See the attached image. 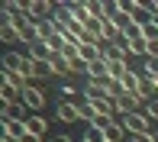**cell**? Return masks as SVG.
<instances>
[{
  "instance_id": "14",
  "label": "cell",
  "mask_w": 158,
  "mask_h": 142,
  "mask_svg": "<svg viewBox=\"0 0 158 142\" xmlns=\"http://www.w3.org/2000/svg\"><path fill=\"white\" fill-rule=\"evenodd\" d=\"M3 119H23V100L3 103Z\"/></svg>"
},
{
  "instance_id": "16",
  "label": "cell",
  "mask_w": 158,
  "mask_h": 142,
  "mask_svg": "<svg viewBox=\"0 0 158 142\" xmlns=\"http://www.w3.org/2000/svg\"><path fill=\"white\" fill-rule=\"evenodd\" d=\"M35 74H39V77H55V68H52V55H48V58H42V61H35Z\"/></svg>"
},
{
  "instance_id": "18",
  "label": "cell",
  "mask_w": 158,
  "mask_h": 142,
  "mask_svg": "<svg viewBox=\"0 0 158 142\" xmlns=\"http://www.w3.org/2000/svg\"><path fill=\"white\" fill-rule=\"evenodd\" d=\"M106 94H110L113 100H119V97H126V90H123V84H119L116 77H110V81H106Z\"/></svg>"
},
{
  "instance_id": "1",
  "label": "cell",
  "mask_w": 158,
  "mask_h": 142,
  "mask_svg": "<svg viewBox=\"0 0 158 142\" xmlns=\"http://www.w3.org/2000/svg\"><path fill=\"white\" fill-rule=\"evenodd\" d=\"M119 123L126 126V132H129V136H142V132H155V129H152V119H148L145 113H126V116L119 119Z\"/></svg>"
},
{
  "instance_id": "27",
  "label": "cell",
  "mask_w": 158,
  "mask_h": 142,
  "mask_svg": "<svg viewBox=\"0 0 158 142\" xmlns=\"http://www.w3.org/2000/svg\"><path fill=\"white\" fill-rule=\"evenodd\" d=\"M152 142H158V129H155V132H152Z\"/></svg>"
},
{
  "instance_id": "5",
  "label": "cell",
  "mask_w": 158,
  "mask_h": 142,
  "mask_svg": "<svg viewBox=\"0 0 158 142\" xmlns=\"http://www.w3.org/2000/svg\"><path fill=\"white\" fill-rule=\"evenodd\" d=\"M74 103V110H77V119H84V123H94L97 119V110H94V103L84 97V100H71Z\"/></svg>"
},
{
  "instance_id": "25",
  "label": "cell",
  "mask_w": 158,
  "mask_h": 142,
  "mask_svg": "<svg viewBox=\"0 0 158 142\" xmlns=\"http://www.w3.org/2000/svg\"><path fill=\"white\" fill-rule=\"evenodd\" d=\"M19 142H42V139H39V136H32V132H26V136L19 139Z\"/></svg>"
},
{
  "instance_id": "7",
  "label": "cell",
  "mask_w": 158,
  "mask_h": 142,
  "mask_svg": "<svg viewBox=\"0 0 158 142\" xmlns=\"http://www.w3.org/2000/svg\"><path fill=\"white\" fill-rule=\"evenodd\" d=\"M0 39L10 45V42H19V32H16V26H13V19L10 16H3L0 19Z\"/></svg>"
},
{
  "instance_id": "29",
  "label": "cell",
  "mask_w": 158,
  "mask_h": 142,
  "mask_svg": "<svg viewBox=\"0 0 158 142\" xmlns=\"http://www.w3.org/2000/svg\"><path fill=\"white\" fill-rule=\"evenodd\" d=\"M155 23H158V19H155Z\"/></svg>"
},
{
  "instance_id": "9",
  "label": "cell",
  "mask_w": 158,
  "mask_h": 142,
  "mask_svg": "<svg viewBox=\"0 0 158 142\" xmlns=\"http://www.w3.org/2000/svg\"><path fill=\"white\" fill-rule=\"evenodd\" d=\"M55 113H58L61 123H74V119H77V110H74V103H71V100H61L58 106H55Z\"/></svg>"
},
{
  "instance_id": "26",
  "label": "cell",
  "mask_w": 158,
  "mask_h": 142,
  "mask_svg": "<svg viewBox=\"0 0 158 142\" xmlns=\"http://www.w3.org/2000/svg\"><path fill=\"white\" fill-rule=\"evenodd\" d=\"M0 142H19V139H13V136H0Z\"/></svg>"
},
{
  "instance_id": "13",
  "label": "cell",
  "mask_w": 158,
  "mask_h": 142,
  "mask_svg": "<svg viewBox=\"0 0 158 142\" xmlns=\"http://www.w3.org/2000/svg\"><path fill=\"white\" fill-rule=\"evenodd\" d=\"M113 23H116V29H119V32L126 36V32H129V29L135 26V19L129 16V13H116V16H113Z\"/></svg>"
},
{
  "instance_id": "19",
  "label": "cell",
  "mask_w": 158,
  "mask_h": 142,
  "mask_svg": "<svg viewBox=\"0 0 158 142\" xmlns=\"http://www.w3.org/2000/svg\"><path fill=\"white\" fill-rule=\"evenodd\" d=\"M113 123H119V119H113V116H97L94 123H90V129H97V132H106Z\"/></svg>"
},
{
  "instance_id": "30",
  "label": "cell",
  "mask_w": 158,
  "mask_h": 142,
  "mask_svg": "<svg viewBox=\"0 0 158 142\" xmlns=\"http://www.w3.org/2000/svg\"><path fill=\"white\" fill-rule=\"evenodd\" d=\"M103 142H106V139H103Z\"/></svg>"
},
{
  "instance_id": "3",
  "label": "cell",
  "mask_w": 158,
  "mask_h": 142,
  "mask_svg": "<svg viewBox=\"0 0 158 142\" xmlns=\"http://www.w3.org/2000/svg\"><path fill=\"white\" fill-rule=\"evenodd\" d=\"M29 132L26 119H3V136H13V139H23Z\"/></svg>"
},
{
  "instance_id": "4",
  "label": "cell",
  "mask_w": 158,
  "mask_h": 142,
  "mask_svg": "<svg viewBox=\"0 0 158 142\" xmlns=\"http://www.w3.org/2000/svg\"><path fill=\"white\" fill-rule=\"evenodd\" d=\"M119 84H123V90L126 94H139V84H142V71H132L129 68L123 77H119Z\"/></svg>"
},
{
  "instance_id": "6",
  "label": "cell",
  "mask_w": 158,
  "mask_h": 142,
  "mask_svg": "<svg viewBox=\"0 0 158 142\" xmlns=\"http://www.w3.org/2000/svg\"><path fill=\"white\" fill-rule=\"evenodd\" d=\"M84 97H87V100H106V84L103 81H87L84 84Z\"/></svg>"
},
{
  "instance_id": "20",
  "label": "cell",
  "mask_w": 158,
  "mask_h": 142,
  "mask_svg": "<svg viewBox=\"0 0 158 142\" xmlns=\"http://www.w3.org/2000/svg\"><path fill=\"white\" fill-rule=\"evenodd\" d=\"M142 113H145V116H148V119L155 123V119H158V97H152V100L145 103V110H142Z\"/></svg>"
},
{
  "instance_id": "22",
  "label": "cell",
  "mask_w": 158,
  "mask_h": 142,
  "mask_svg": "<svg viewBox=\"0 0 158 142\" xmlns=\"http://www.w3.org/2000/svg\"><path fill=\"white\" fill-rule=\"evenodd\" d=\"M61 100H74V87L71 84H61Z\"/></svg>"
},
{
  "instance_id": "23",
  "label": "cell",
  "mask_w": 158,
  "mask_h": 142,
  "mask_svg": "<svg viewBox=\"0 0 158 142\" xmlns=\"http://www.w3.org/2000/svg\"><path fill=\"white\" fill-rule=\"evenodd\" d=\"M129 142H152V132H142V136H129Z\"/></svg>"
},
{
  "instance_id": "11",
  "label": "cell",
  "mask_w": 158,
  "mask_h": 142,
  "mask_svg": "<svg viewBox=\"0 0 158 142\" xmlns=\"http://www.w3.org/2000/svg\"><path fill=\"white\" fill-rule=\"evenodd\" d=\"M126 136H129V132H126V126H123V123H113L110 129L103 132V139H106V142H123Z\"/></svg>"
},
{
  "instance_id": "17",
  "label": "cell",
  "mask_w": 158,
  "mask_h": 142,
  "mask_svg": "<svg viewBox=\"0 0 158 142\" xmlns=\"http://www.w3.org/2000/svg\"><path fill=\"white\" fill-rule=\"evenodd\" d=\"M142 39L145 42H158V23L155 19H148V23L142 26Z\"/></svg>"
},
{
  "instance_id": "8",
  "label": "cell",
  "mask_w": 158,
  "mask_h": 142,
  "mask_svg": "<svg viewBox=\"0 0 158 142\" xmlns=\"http://www.w3.org/2000/svg\"><path fill=\"white\" fill-rule=\"evenodd\" d=\"M26 126H29V132L32 136H45V129H48V123H45V116H39V113H32V116H26Z\"/></svg>"
},
{
  "instance_id": "12",
  "label": "cell",
  "mask_w": 158,
  "mask_h": 142,
  "mask_svg": "<svg viewBox=\"0 0 158 142\" xmlns=\"http://www.w3.org/2000/svg\"><path fill=\"white\" fill-rule=\"evenodd\" d=\"M52 68H55V77L71 74V65H68V58H64V55H52Z\"/></svg>"
},
{
  "instance_id": "15",
  "label": "cell",
  "mask_w": 158,
  "mask_h": 142,
  "mask_svg": "<svg viewBox=\"0 0 158 142\" xmlns=\"http://www.w3.org/2000/svg\"><path fill=\"white\" fill-rule=\"evenodd\" d=\"M129 52H132V55H142V58H148V42L142 39V36H139V39H129Z\"/></svg>"
},
{
  "instance_id": "10",
  "label": "cell",
  "mask_w": 158,
  "mask_h": 142,
  "mask_svg": "<svg viewBox=\"0 0 158 142\" xmlns=\"http://www.w3.org/2000/svg\"><path fill=\"white\" fill-rule=\"evenodd\" d=\"M3 84H13V87H16L19 94H23V90L29 87V81H26V77L19 74V71H6V68H3Z\"/></svg>"
},
{
  "instance_id": "28",
  "label": "cell",
  "mask_w": 158,
  "mask_h": 142,
  "mask_svg": "<svg viewBox=\"0 0 158 142\" xmlns=\"http://www.w3.org/2000/svg\"><path fill=\"white\" fill-rule=\"evenodd\" d=\"M152 81H155V90H158V77H152Z\"/></svg>"
},
{
  "instance_id": "24",
  "label": "cell",
  "mask_w": 158,
  "mask_h": 142,
  "mask_svg": "<svg viewBox=\"0 0 158 142\" xmlns=\"http://www.w3.org/2000/svg\"><path fill=\"white\" fill-rule=\"evenodd\" d=\"M48 142H74V139H71L68 132H61V136H52V139H48Z\"/></svg>"
},
{
  "instance_id": "21",
  "label": "cell",
  "mask_w": 158,
  "mask_h": 142,
  "mask_svg": "<svg viewBox=\"0 0 158 142\" xmlns=\"http://www.w3.org/2000/svg\"><path fill=\"white\" fill-rule=\"evenodd\" d=\"M145 74L158 77V58H155V55H148V58H145Z\"/></svg>"
},
{
  "instance_id": "2",
  "label": "cell",
  "mask_w": 158,
  "mask_h": 142,
  "mask_svg": "<svg viewBox=\"0 0 158 142\" xmlns=\"http://www.w3.org/2000/svg\"><path fill=\"white\" fill-rule=\"evenodd\" d=\"M19 100H23V106H26V110H35V113H39L42 106H45V94H42L39 87H32V84H29V87L19 94Z\"/></svg>"
}]
</instances>
